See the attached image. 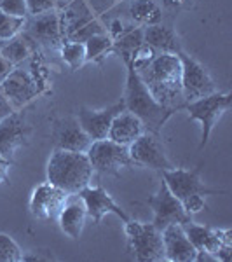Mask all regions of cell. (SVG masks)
I'll list each match as a JSON object with an SVG mask.
<instances>
[{"label":"cell","mask_w":232,"mask_h":262,"mask_svg":"<svg viewBox=\"0 0 232 262\" xmlns=\"http://www.w3.org/2000/svg\"><path fill=\"white\" fill-rule=\"evenodd\" d=\"M164 257L171 262H194L197 250L185 234L182 224H171L163 229Z\"/></svg>","instance_id":"18"},{"label":"cell","mask_w":232,"mask_h":262,"mask_svg":"<svg viewBox=\"0 0 232 262\" xmlns=\"http://www.w3.org/2000/svg\"><path fill=\"white\" fill-rule=\"evenodd\" d=\"M11 159H6L0 156V184L7 182V175H9V168H11Z\"/></svg>","instance_id":"33"},{"label":"cell","mask_w":232,"mask_h":262,"mask_svg":"<svg viewBox=\"0 0 232 262\" xmlns=\"http://www.w3.org/2000/svg\"><path fill=\"white\" fill-rule=\"evenodd\" d=\"M25 25H27V18H19V16L0 11V40H9L16 37L23 32Z\"/></svg>","instance_id":"28"},{"label":"cell","mask_w":232,"mask_h":262,"mask_svg":"<svg viewBox=\"0 0 232 262\" xmlns=\"http://www.w3.org/2000/svg\"><path fill=\"white\" fill-rule=\"evenodd\" d=\"M126 30V27H124V23L117 18V19H112L110 21V25H108V30H107V33H108V37H110L112 40H115L117 37L121 35L122 32Z\"/></svg>","instance_id":"32"},{"label":"cell","mask_w":232,"mask_h":262,"mask_svg":"<svg viewBox=\"0 0 232 262\" xmlns=\"http://www.w3.org/2000/svg\"><path fill=\"white\" fill-rule=\"evenodd\" d=\"M77 196H79V200L84 203L87 217H89L96 226H100L101 221L110 213L119 217L122 222H126L129 219V215L113 201V198L105 191L101 185H96V187L87 185V187H84Z\"/></svg>","instance_id":"12"},{"label":"cell","mask_w":232,"mask_h":262,"mask_svg":"<svg viewBox=\"0 0 232 262\" xmlns=\"http://www.w3.org/2000/svg\"><path fill=\"white\" fill-rule=\"evenodd\" d=\"M32 128L25 121V116L18 111L0 119V156L12 159L21 147L27 145Z\"/></svg>","instance_id":"13"},{"label":"cell","mask_w":232,"mask_h":262,"mask_svg":"<svg viewBox=\"0 0 232 262\" xmlns=\"http://www.w3.org/2000/svg\"><path fill=\"white\" fill-rule=\"evenodd\" d=\"M129 158L134 164V168H150V170H171L173 164L168 159L164 150L161 135L143 131L140 137L128 147Z\"/></svg>","instance_id":"8"},{"label":"cell","mask_w":232,"mask_h":262,"mask_svg":"<svg viewBox=\"0 0 232 262\" xmlns=\"http://www.w3.org/2000/svg\"><path fill=\"white\" fill-rule=\"evenodd\" d=\"M143 131H145V128H143L142 121L138 119L134 114L128 112L124 108V111L119 112L115 117H113L107 138L115 143H119V145L129 147L138 137H140Z\"/></svg>","instance_id":"19"},{"label":"cell","mask_w":232,"mask_h":262,"mask_svg":"<svg viewBox=\"0 0 232 262\" xmlns=\"http://www.w3.org/2000/svg\"><path fill=\"white\" fill-rule=\"evenodd\" d=\"M25 2H27L28 16H37L56 9V0H25Z\"/></svg>","instance_id":"31"},{"label":"cell","mask_w":232,"mask_h":262,"mask_svg":"<svg viewBox=\"0 0 232 262\" xmlns=\"http://www.w3.org/2000/svg\"><path fill=\"white\" fill-rule=\"evenodd\" d=\"M143 44L152 48L155 53L178 54L182 51V46H180L176 33L170 27H164L161 23L143 28Z\"/></svg>","instance_id":"20"},{"label":"cell","mask_w":232,"mask_h":262,"mask_svg":"<svg viewBox=\"0 0 232 262\" xmlns=\"http://www.w3.org/2000/svg\"><path fill=\"white\" fill-rule=\"evenodd\" d=\"M124 100L117 101V103L103 108V111H92V108L87 107H79L75 117H77L79 124L82 126V129L86 131L91 140H101V138H107L113 117L124 111Z\"/></svg>","instance_id":"15"},{"label":"cell","mask_w":232,"mask_h":262,"mask_svg":"<svg viewBox=\"0 0 232 262\" xmlns=\"http://www.w3.org/2000/svg\"><path fill=\"white\" fill-rule=\"evenodd\" d=\"M53 142L54 149L72 150V152H87L91 145V138L79 124L77 117H65L54 122L53 126Z\"/></svg>","instance_id":"16"},{"label":"cell","mask_w":232,"mask_h":262,"mask_svg":"<svg viewBox=\"0 0 232 262\" xmlns=\"http://www.w3.org/2000/svg\"><path fill=\"white\" fill-rule=\"evenodd\" d=\"M32 42L33 39L30 35L18 33V35L12 37L9 40H0V54H2L11 65L16 67L33 54Z\"/></svg>","instance_id":"23"},{"label":"cell","mask_w":232,"mask_h":262,"mask_svg":"<svg viewBox=\"0 0 232 262\" xmlns=\"http://www.w3.org/2000/svg\"><path fill=\"white\" fill-rule=\"evenodd\" d=\"M86 154L95 173H101V175L117 177L122 168H134L128 147L119 145L108 138L92 140Z\"/></svg>","instance_id":"7"},{"label":"cell","mask_w":232,"mask_h":262,"mask_svg":"<svg viewBox=\"0 0 232 262\" xmlns=\"http://www.w3.org/2000/svg\"><path fill=\"white\" fill-rule=\"evenodd\" d=\"M182 227L196 250H206L215 255V253L220 250V247H223V243L220 242V238L217 236L213 227L199 226V224H196L192 221L182 224ZM215 259H217V257H215Z\"/></svg>","instance_id":"22"},{"label":"cell","mask_w":232,"mask_h":262,"mask_svg":"<svg viewBox=\"0 0 232 262\" xmlns=\"http://www.w3.org/2000/svg\"><path fill=\"white\" fill-rule=\"evenodd\" d=\"M124 232L128 238V248L138 262L166 260L163 245V231L152 222H138L128 219L124 222Z\"/></svg>","instance_id":"5"},{"label":"cell","mask_w":232,"mask_h":262,"mask_svg":"<svg viewBox=\"0 0 232 262\" xmlns=\"http://www.w3.org/2000/svg\"><path fill=\"white\" fill-rule=\"evenodd\" d=\"M129 18L138 27H150L163 21V9L154 0H134L129 6Z\"/></svg>","instance_id":"25"},{"label":"cell","mask_w":232,"mask_h":262,"mask_svg":"<svg viewBox=\"0 0 232 262\" xmlns=\"http://www.w3.org/2000/svg\"><path fill=\"white\" fill-rule=\"evenodd\" d=\"M0 91L16 111L23 108L42 93L32 72L16 69V67L0 81Z\"/></svg>","instance_id":"11"},{"label":"cell","mask_w":232,"mask_h":262,"mask_svg":"<svg viewBox=\"0 0 232 262\" xmlns=\"http://www.w3.org/2000/svg\"><path fill=\"white\" fill-rule=\"evenodd\" d=\"M201 170L202 164H199L194 170H187V168H175L171 170L161 171V179L168 189L171 191L173 196L183 205L185 212L189 215L201 213L202 210L208 208L206 205V196H213V194H223L225 191L220 189H210L201 180Z\"/></svg>","instance_id":"4"},{"label":"cell","mask_w":232,"mask_h":262,"mask_svg":"<svg viewBox=\"0 0 232 262\" xmlns=\"http://www.w3.org/2000/svg\"><path fill=\"white\" fill-rule=\"evenodd\" d=\"M68 201V194L51 182L37 185L30 196V213L35 219H58L63 206Z\"/></svg>","instance_id":"14"},{"label":"cell","mask_w":232,"mask_h":262,"mask_svg":"<svg viewBox=\"0 0 232 262\" xmlns=\"http://www.w3.org/2000/svg\"><path fill=\"white\" fill-rule=\"evenodd\" d=\"M230 101H232L230 93L217 91L204 96V98L189 101V103L183 105V111L189 112V119L197 121L201 124V145H199L201 150L208 143L217 122L222 119L223 114L229 112Z\"/></svg>","instance_id":"6"},{"label":"cell","mask_w":232,"mask_h":262,"mask_svg":"<svg viewBox=\"0 0 232 262\" xmlns=\"http://www.w3.org/2000/svg\"><path fill=\"white\" fill-rule=\"evenodd\" d=\"M12 69H14V65H11V63L7 61L2 54H0V81H2V79L6 77V75L9 74Z\"/></svg>","instance_id":"34"},{"label":"cell","mask_w":232,"mask_h":262,"mask_svg":"<svg viewBox=\"0 0 232 262\" xmlns=\"http://www.w3.org/2000/svg\"><path fill=\"white\" fill-rule=\"evenodd\" d=\"M0 11L19 18H28V9L25 0H0Z\"/></svg>","instance_id":"30"},{"label":"cell","mask_w":232,"mask_h":262,"mask_svg":"<svg viewBox=\"0 0 232 262\" xmlns=\"http://www.w3.org/2000/svg\"><path fill=\"white\" fill-rule=\"evenodd\" d=\"M143 44V28H126L124 32L112 42V53L119 54L122 61H129L133 54L142 48Z\"/></svg>","instance_id":"24"},{"label":"cell","mask_w":232,"mask_h":262,"mask_svg":"<svg viewBox=\"0 0 232 262\" xmlns=\"http://www.w3.org/2000/svg\"><path fill=\"white\" fill-rule=\"evenodd\" d=\"M60 53L61 58L72 70H79L84 63H87L86 60V48H84V42H72L65 40L60 46Z\"/></svg>","instance_id":"27"},{"label":"cell","mask_w":232,"mask_h":262,"mask_svg":"<svg viewBox=\"0 0 232 262\" xmlns=\"http://www.w3.org/2000/svg\"><path fill=\"white\" fill-rule=\"evenodd\" d=\"M23 252L9 234L0 232V262H21Z\"/></svg>","instance_id":"29"},{"label":"cell","mask_w":232,"mask_h":262,"mask_svg":"<svg viewBox=\"0 0 232 262\" xmlns=\"http://www.w3.org/2000/svg\"><path fill=\"white\" fill-rule=\"evenodd\" d=\"M124 107L128 112L134 114L142 121L145 131L161 135V129L168 119L180 108L164 107L152 96L149 88L142 81L140 74L134 70L131 61H126V90H124Z\"/></svg>","instance_id":"2"},{"label":"cell","mask_w":232,"mask_h":262,"mask_svg":"<svg viewBox=\"0 0 232 262\" xmlns=\"http://www.w3.org/2000/svg\"><path fill=\"white\" fill-rule=\"evenodd\" d=\"M147 205L154 212V221H152V224L159 231H163L164 227L171 226V224H185L192 221V215L185 212L183 205L180 203V200H176L173 196L163 179L161 184H159L157 192L147 200Z\"/></svg>","instance_id":"10"},{"label":"cell","mask_w":232,"mask_h":262,"mask_svg":"<svg viewBox=\"0 0 232 262\" xmlns=\"http://www.w3.org/2000/svg\"><path fill=\"white\" fill-rule=\"evenodd\" d=\"M178 58L182 63V93L185 103L217 93V84L213 77L199 61L194 60L183 49L178 53Z\"/></svg>","instance_id":"9"},{"label":"cell","mask_w":232,"mask_h":262,"mask_svg":"<svg viewBox=\"0 0 232 262\" xmlns=\"http://www.w3.org/2000/svg\"><path fill=\"white\" fill-rule=\"evenodd\" d=\"M112 39L108 37L107 32L96 33V35L89 37L84 42V48H86V60L87 61H100L103 60L107 54L112 53Z\"/></svg>","instance_id":"26"},{"label":"cell","mask_w":232,"mask_h":262,"mask_svg":"<svg viewBox=\"0 0 232 262\" xmlns=\"http://www.w3.org/2000/svg\"><path fill=\"white\" fill-rule=\"evenodd\" d=\"M185 2L187 0H163L164 7H168V9H180Z\"/></svg>","instance_id":"35"},{"label":"cell","mask_w":232,"mask_h":262,"mask_svg":"<svg viewBox=\"0 0 232 262\" xmlns=\"http://www.w3.org/2000/svg\"><path fill=\"white\" fill-rule=\"evenodd\" d=\"M25 28H28V35L33 40H39L40 44L49 48H60L63 44V28H61V16L56 9L42 14L32 16L30 21H27Z\"/></svg>","instance_id":"17"},{"label":"cell","mask_w":232,"mask_h":262,"mask_svg":"<svg viewBox=\"0 0 232 262\" xmlns=\"http://www.w3.org/2000/svg\"><path fill=\"white\" fill-rule=\"evenodd\" d=\"M136 72L159 103L164 107L183 111L185 100L182 93V63H180L178 54L157 53L142 70Z\"/></svg>","instance_id":"1"},{"label":"cell","mask_w":232,"mask_h":262,"mask_svg":"<svg viewBox=\"0 0 232 262\" xmlns=\"http://www.w3.org/2000/svg\"><path fill=\"white\" fill-rule=\"evenodd\" d=\"M92 170L86 152L54 149L48 161V182L60 187L68 196H75L91 185Z\"/></svg>","instance_id":"3"},{"label":"cell","mask_w":232,"mask_h":262,"mask_svg":"<svg viewBox=\"0 0 232 262\" xmlns=\"http://www.w3.org/2000/svg\"><path fill=\"white\" fill-rule=\"evenodd\" d=\"M87 213L86 208H84L82 201H75V203H68L63 206V210L58 215V224H60V229L65 232L68 238L72 239H79L82 234L84 224H86Z\"/></svg>","instance_id":"21"}]
</instances>
